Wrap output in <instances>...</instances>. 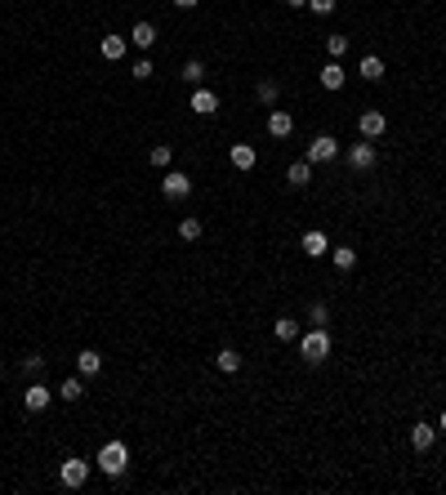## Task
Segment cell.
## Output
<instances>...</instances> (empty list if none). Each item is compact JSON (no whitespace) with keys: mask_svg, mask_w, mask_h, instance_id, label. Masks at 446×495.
<instances>
[{"mask_svg":"<svg viewBox=\"0 0 446 495\" xmlns=\"http://www.w3.org/2000/svg\"><path fill=\"white\" fill-rule=\"evenodd\" d=\"M228 161H232V170H255V161H259L255 143H232V152H228Z\"/></svg>","mask_w":446,"mask_h":495,"instance_id":"obj_12","label":"cell"},{"mask_svg":"<svg viewBox=\"0 0 446 495\" xmlns=\"http://www.w3.org/2000/svg\"><path fill=\"white\" fill-rule=\"evenodd\" d=\"M255 94H259V103H263V107H272V103H277V94H281V85H277V81H268V76H263L259 85H255Z\"/></svg>","mask_w":446,"mask_h":495,"instance_id":"obj_27","label":"cell"},{"mask_svg":"<svg viewBox=\"0 0 446 495\" xmlns=\"http://www.w3.org/2000/svg\"><path fill=\"white\" fill-rule=\"evenodd\" d=\"M384 130H389V116L375 112V107H366V112L357 116V134H361V139L375 143V139H384Z\"/></svg>","mask_w":446,"mask_h":495,"instance_id":"obj_5","label":"cell"},{"mask_svg":"<svg viewBox=\"0 0 446 495\" xmlns=\"http://www.w3.org/2000/svg\"><path fill=\"white\" fill-rule=\"evenodd\" d=\"M357 71H361L366 81H384V58H379V54H361Z\"/></svg>","mask_w":446,"mask_h":495,"instance_id":"obj_22","label":"cell"},{"mask_svg":"<svg viewBox=\"0 0 446 495\" xmlns=\"http://www.w3.org/2000/svg\"><path fill=\"white\" fill-rule=\"evenodd\" d=\"M90 473H94V464L81 460V455H67V460L58 464V482H63L67 491H81V487L90 482Z\"/></svg>","mask_w":446,"mask_h":495,"instance_id":"obj_3","label":"cell"},{"mask_svg":"<svg viewBox=\"0 0 446 495\" xmlns=\"http://www.w3.org/2000/svg\"><path fill=\"white\" fill-rule=\"evenodd\" d=\"M179 76H183L188 85H201V81H206V63H201V58H188V63H183V71H179Z\"/></svg>","mask_w":446,"mask_h":495,"instance_id":"obj_25","label":"cell"},{"mask_svg":"<svg viewBox=\"0 0 446 495\" xmlns=\"http://www.w3.org/2000/svg\"><path fill=\"white\" fill-rule=\"evenodd\" d=\"M201 0H174V9H197Z\"/></svg>","mask_w":446,"mask_h":495,"instance_id":"obj_33","label":"cell"},{"mask_svg":"<svg viewBox=\"0 0 446 495\" xmlns=\"http://www.w3.org/2000/svg\"><path fill=\"white\" fill-rule=\"evenodd\" d=\"M326 317H330L326 299H312V304H308V321H312V326H326Z\"/></svg>","mask_w":446,"mask_h":495,"instance_id":"obj_28","label":"cell"},{"mask_svg":"<svg viewBox=\"0 0 446 495\" xmlns=\"http://www.w3.org/2000/svg\"><path fill=\"white\" fill-rule=\"evenodd\" d=\"M58 397H63V402H81V397H85V375H71V379H63Z\"/></svg>","mask_w":446,"mask_h":495,"instance_id":"obj_24","label":"cell"},{"mask_svg":"<svg viewBox=\"0 0 446 495\" xmlns=\"http://www.w3.org/2000/svg\"><path fill=\"white\" fill-rule=\"evenodd\" d=\"M148 161H152V170H170V161H174V148H170V143H152Z\"/></svg>","mask_w":446,"mask_h":495,"instance_id":"obj_23","label":"cell"},{"mask_svg":"<svg viewBox=\"0 0 446 495\" xmlns=\"http://www.w3.org/2000/svg\"><path fill=\"white\" fill-rule=\"evenodd\" d=\"M188 107L197 116H214V112H219V94L206 90V85H197V90H192V99H188Z\"/></svg>","mask_w":446,"mask_h":495,"instance_id":"obj_10","label":"cell"},{"mask_svg":"<svg viewBox=\"0 0 446 495\" xmlns=\"http://www.w3.org/2000/svg\"><path fill=\"white\" fill-rule=\"evenodd\" d=\"M330 263H335L340 272H353V268H357V250H353V246H330Z\"/></svg>","mask_w":446,"mask_h":495,"instance_id":"obj_19","label":"cell"},{"mask_svg":"<svg viewBox=\"0 0 446 495\" xmlns=\"http://www.w3.org/2000/svg\"><path fill=\"white\" fill-rule=\"evenodd\" d=\"M433 442H438V424H424V419L411 424V446H415V451H428Z\"/></svg>","mask_w":446,"mask_h":495,"instance_id":"obj_18","label":"cell"},{"mask_svg":"<svg viewBox=\"0 0 446 495\" xmlns=\"http://www.w3.org/2000/svg\"><path fill=\"white\" fill-rule=\"evenodd\" d=\"M201 232H206L201 219H192V214H188V219H179V237H183L188 246H192V241H201Z\"/></svg>","mask_w":446,"mask_h":495,"instance_id":"obj_26","label":"cell"},{"mask_svg":"<svg viewBox=\"0 0 446 495\" xmlns=\"http://www.w3.org/2000/svg\"><path fill=\"white\" fill-rule=\"evenodd\" d=\"M438 433H446V410H442V419H438Z\"/></svg>","mask_w":446,"mask_h":495,"instance_id":"obj_35","label":"cell"},{"mask_svg":"<svg viewBox=\"0 0 446 495\" xmlns=\"http://www.w3.org/2000/svg\"><path fill=\"white\" fill-rule=\"evenodd\" d=\"M50 402H54V393L45 389L41 379H36V384H27V393H22V406H27L32 415H41V410H50Z\"/></svg>","mask_w":446,"mask_h":495,"instance_id":"obj_9","label":"cell"},{"mask_svg":"<svg viewBox=\"0 0 446 495\" xmlns=\"http://www.w3.org/2000/svg\"><path fill=\"white\" fill-rule=\"evenodd\" d=\"M326 54L330 58H344L348 54V36H326Z\"/></svg>","mask_w":446,"mask_h":495,"instance_id":"obj_29","label":"cell"},{"mask_svg":"<svg viewBox=\"0 0 446 495\" xmlns=\"http://www.w3.org/2000/svg\"><path fill=\"white\" fill-rule=\"evenodd\" d=\"M214 366H219L223 375H237V370H241V353H237V348H219V353H214Z\"/></svg>","mask_w":446,"mask_h":495,"instance_id":"obj_21","label":"cell"},{"mask_svg":"<svg viewBox=\"0 0 446 495\" xmlns=\"http://www.w3.org/2000/svg\"><path fill=\"white\" fill-rule=\"evenodd\" d=\"M272 335H277L281 344H295V340H299V321H295V317H277V321H272Z\"/></svg>","mask_w":446,"mask_h":495,"instance_id":"obj_20","label":"cell"},{"mask_svg":"<svg viewBox=\"0 0 446 495\" xmlns=\"http://www.w3.org/2000/svg\"><path fill=\"white\" fill-rule=\"evenodd\" d=\"M299 250H304L308 259H321V255H330V237L321 232V228H308L304 241H299Z\"/></svg>","mask_w":446,"mask_h":495,"instance_id":"obj_8","label":"cell"},{"mask_svg":"<svg viewBox=\"0 0 446 495\" xmlns=\"http://www.w3.org/2000/svg\"><path fill=\"white\" fill-rule=\"evenodd\" d=\"M335 5H340V0H308V9H312V14H321V18L335 14Z\"/></svg>","mask_w":446,"mask_h":495,"instance_id":"obj_30","label":"cell"},{"mask_svg":"<svg viewBox=\"0 0 446 495\" xmlns=\"http://www.w3.org/2000/svg\"><path fill=\"white\" fill-rule=\"evenodd\" d=\"M317 81H321V90H330V94H340L344 90V81H348V71L340 67V58H326V67L317 71Z\"/></svg>","mask_w":446,"mask_h":495,"instance_id":"obj_11","label":"cell"},{"mask_svg":"<svg viewBox=\"0 0 446 495\" xmlns=\"http://www.w3.org/2000/svg\"><path fill=\"white\" fill-rule=\"evenodd\" d=\"M161 192L170 201H183V197H192V179L183 174V170H165V179H161Z\"/></svg>","mask_w":446,"mask_h":495,"instance_id":"obj_7","label":"cell"},{"mask_svg":"<svg viewBox=\"0 0 446 495\" xmlns=\"http://www.w3.org/2000/svg\"><path fill=\"white\" fill-rule=\"evenodd\" d=\"M130 45H134V50H152L156 45V22H134V27H130Z\"/></svg>","mask_w":446,"mask_h":495,"instance_id":"obj_13","label":"cell"},{"mask_svg":"<svg viewBox=\"0 0 446 495\" xmlns=\"http://www.w3.org/2000/svg\"><path fill=\"white\" fill-rule=\"evenodd\" d=\"M299 357H304L308 366H317V361L330 357V330L326 326H312L308 335H299Z\"/></svg>","mask_w":446,"mask_h":495,"instance_id":"obj_2","label":"cell"},{"mask_svg":"<svg viewBox=\"0 0 446 495\" xmlns=\"http://www.w3.org/2000/svg\"><path fill=\"white\" fill-rule=\"evenodd\" d=\"M304 156H308L312 165H330L335 156H340V139H330V134H317V139L308 143V152H304Z\"/></svg>","mask_w":446,"mask_h":495,"instance_id":"obj_4","label":"cell"},{"mask_svg":"<svg viewBox=\"0 0 446 495\" xmlns=\"http://www.w3.org/2000/svg\"><path fill=\"white\" fill-rule=\"evenodd\" d=\"M286 183H291V188H308V183H312V161H308V156L291 161V170H286Z\"/></svg>","mask_w":446,"mask_h":495,"instance_id":"obj_15","label":"cell"},{"mask_svg":"<svg viewBox=\"0 0 446 495\" xmlns=\"http://www.w3.org/2000/svg\"><path fill=\"white\" fill-rule=\"evenodd\" d=\"M286 5H291V9H304V5H308V0H286Z\"/></svg>","mask_w":446,"mask_h":495,"instance_id":"obj_34","label":"cell"},{"mask_svg":"<svg viewBox=\"0 0 446 495\" xmlns=\"http://www.w3.org/2000/svg\"><path fill=\"white\" fill-rule=\"evenodd\" d=\"M125 50H130L125 36H103V41H99V54L107 58V63H120V58H125Z\"/></svg>","mask_w":446,"mask_h":495,"instance_id":"obj_16","label":"cell"},{"mask_svg":"<svg viewBox=\"0 0 446 495\" xmlns=\"http://www.w3.org/2000/svg\"><path fill=\"white\" fill-rule=\"evenodd\" d=\"M375 161H379V152H375L370 139H361V143L348 148V165H353V170H375Z\"/></svg>","mask_w":446,"mask_h":495,"instance_id":"obj_6","label":"cell"},{"mask_svg":"<svg viewBox=\"0 0 446 495\" xmlns=\"http://www.w3.org/2000/svg\"><path fill=\"white\" fill-rule=\"evenodd\" d=\"M22 370H27V375H41V370H45V357H22Z\"/></svg>","mask_w":446,"mask_h":495,"instance_id":"obj_32","label":"cell"},{"mask_svg":"<svg viewBox=\"0 0 446 495\" xmlns=\"http://www.w3.org/2000/svg\"><path fill=\"white\" fill-rule=\"evenodd\" d=\"M94 468H99V473H107V477H120V473L130 468V446L120 442V438L103 442V446H99V460H94Z\"/></svg>","mask_w":446,"mask_h":495,"instance_id":"obj_1","label":"cell"},{"mask_svg":"<svg viewBox=\"0 0 446 495\" xmlns=\"http://www.w3.org/2000/svg\"><path fill=\"white\" fill-rule=\"evenodd\" d=\"M268 134H272V139H291V134H295V116L277 107V112L268 116Z\"/></svg>","mask_w":446,"mask_h":495,"instance_id":"obj_17","label":"cell"},{"mask_svg":"<svg viewBox=\"0 0 446 495\" xmlns=\"http://www.w3.org/2000/svg\"><path fill=\"white\" fill-rule=\"evenodd\" d=\"M130 76H134V81H152V58H139V63H134V71H130Z\"/></svg>","mask_w":446,"mask_h":495,"instance_id":"obj_31","label":"cell"},{"mask_svg":"<svg viewBox=\"0 0 446 495\" xmlns=\"http://www.w3.org/2000/svg\"><path fill=\"white\" fill-rule=\"evenodd\" d=\"M99 370H103V353H94V348H81V353H76V375L94 379Z\"/></svg>","mask_w":446,"mask_h":495,"instance_id":"obj_14","label":"cell"}]
</instances>
